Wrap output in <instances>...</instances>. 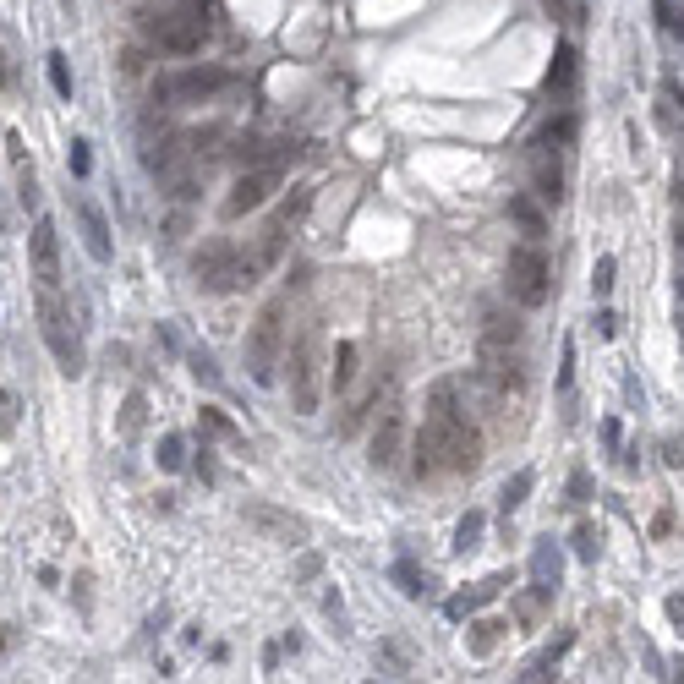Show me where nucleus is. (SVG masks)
I'll list each match as a JSON object with an SVG mask.
<instances>
[{
    "label": "nucleus",
    "mask_w": 684,
    "mask_h": 684,
    "mask_svg": "<svg viewBox=\"0 0 684 684\" xmlns=\"http://www.w3.org/2000/svg\"><path fill=\"white\" fill-rule=\"evenodd\" d=\"M143 33L159 44L165 55H197L208 39L203 17H192V11H176V6H148L143 11Z\"/></svg>",
    "instance_id": "7"
},
{
    "label": "nucleus",
    "mask_w": 684,
    "mask_h": 684,
    "mask_svg": "<svg viewBox=\"0 0 684 684\" xmlns=\"http://www.w3.org/2000/svg\"><path fill=\"white\" fill-rule=\"evenodd\" d=\"M28 258H33V280H39V291H61V236H55L50 219H33Z\"/></svg>",
    "instance_id": "12"
},
{
    "label": "nucleus",
    "mask_w": 684,
    "mask_h": 684,
    "mask_svg": "<svg viewBox=\"0 0 684 684\" xmlns=\"http://www.w3.org/2000/svg\"><path fill=\"white\" fill-rule=\"evenodd\" d=\"M181 466H187V438L165 433L159 438V471H181Z\"/></svg>",
    "instance_id": "21"
},
{
    "label": "nucleus",
    "mask_w": 684,
    "mask_h": 684,
    "mask_svg": "<svg viewBox=\"0 0 684 684\" xmlns=\"http://www.w3.org/2000/svg\"><path fill=\"white\" fill-rule=\"evenodd\" d=\"M192 378H197V384H214V389H219V373H214V362H208V356H192Z\"/></svg>",
    "instance_id": "35"
},
{
    "label": "nucleus",
    "mask_w": 684,
    "mask_h": 684,
    "mask_svg": "<svg viewBox=\"0 0 684 684\" xmlns=\"http://www.w3.org/2000/svg\"><path fill=\"white\" fill-rule=\"evenodd\" d=\"M0 94H17V66H11L6 44H0Z\"/></svg>",
    "instance_id": "32"
},
{
    "label": "nucleus",
    "mask_w": 684,
    "mask_h": 684,
    "mask_svg": "<svg viewBox=\"0 0 684 684\" xmlns=\"http://www.w3.org/2000/svg\"><path fill=\"white\" fill-rule=\"evenodd\" d=\"M575 77H581V55H575V44H559V50H553V66H548V99L570 104L575 99Z\"/></svg>",
    "instance_id": "16"
},
{
    "label": "nucleus",
    "mask_w": 684,
    "mask_h": 684,
    "mask_svg": "<svg viewBox=\"0 0 684 684\" xmlns=\"http://www.w3.org/2000/svg\"><path fill=\"white\" fill-rule=\"evenodd\" d=\"M411 477H433V471H477L482 460V438L477 427H471L466 405H460V384L455 378H444V384H433L427 394V416H422V433L411 438Z\"/></svg>",
    "instance_id": "1"
},
{
    "label": "nucleus",
    "mask_w": 684,
    "mask_h": 684,
    "mask_svg": "<svg viewBox=\"0 0 684 684\" xmlns=\"http://www.w3.org/2000/svg\"><path fill=\"white\" fill-rule=\"evenodd\" d=\"M526 493H531V471H520V477L504 488V498H498V509H504V515H515V509L526 504Z\"/></svg>",
    "instance_id": "27"
},
{
    "label": "nucleus",
    "mask_w": 684,
    "mask_h": 684,
    "mask_svg": "<svg viewBox=\"0 0 684 684\" xmlns=\"http://www.w3.org/2000/svg\"><path fill=\"white\" fill-rule=\"evenodd\" d=\"M121 427H126V433H137V427H143V394H132V400H126V416H121Z\"/></svg>",
    "instance_id": "33"
},
{
    "label": "nucleus",
    "mask_w": 684,
    "mask_h": 684,
    "mask_svg": "<svg viewBox=\"0 0 684 684\" xmlns=\"http://www.w3.org/2000/svg\"><path fill=\"white\" fill-rule=\"evenodd\" d=\"M679 247H684V225H679Z\"/></svg>",
    "instance_id": "40"
},
{
    "label": "nucleus",
    "mask_w": 684,
    "mask_h": 684,
    "mask_svg": "<svg viewBox=\"0 0 684 684\" xmlns=\"http://www.w3.org/2000/svg\"><path fill=\"white\" fill-rule=\"evenodd\" d=\"M247 373H252V384H274V373L285 367V296H274L269 307L252 318V329H247Z\"/></svg>",
    "instance_id": "4"
},
{
    "label": "nucleus",
    "mask_w": 684,
    "mask_h": 684,
    "mask_svg": "<svg viewBox=\"0 0 684 684\" xmlns=\"http://www.w3.org/2000/svg\"><path fill=\"white\" fill-rule=\"evenodd\" d=\"M482 548V515H466L455 526V553H477Z\"/></svg>",
    "instance_id": "24"
},
{
    "label": "nucleus",
    "mask_w": 684,
    "mask_h": 684,
    "mask_svg": "<svg viewBox=\"0 0 684 684\" xmlns=\"http://www.w3.org/2000/svg\"><path fill=\"white\" fill-rule=\"evenodd\" d=\"M39 334L50 345L55 367L66 378H83V340H77V323H72V307L61 301V291H39Z\"/></svg>",
    "instance_id": "5"
},
{
    "label": "nucleus",
    "mask_w": 684,
    "mask_h": 684,
    "mask_svg": "<svg viewBox=\"0 0 684 684\" xmlns=\"http://www.w3.org/2000/svg\"><path fill=\"white\" fill-rule=\"evenodd\" d=\"M11 646H17V624H6V630H0V657H6Z\"/></svg>",
    "instance_id": "38"
},
{
    "label": "nucleus",
    "mask_w": 684,
    "mask_h": 684,
    "mask_svg": "<svg viewBox=\"0 0 684 684\" xmlns=\"http://www.w3.org/2000/svg\"><path fill=\"white\" fill-rule=\"evenodd\" d=\"M307 208H312V192H296V203L274 208V219L263 225L258 247H252V269H258V274H269L274 263L285 258V247H291V236H296V225H301V214H307Z\"/></svg>",
    "instance_id": "9"
},
{
    "label": "nucleus",
    "mask_w": 684,
    "mask_h": 684,
    "mask_svg": "<svg viewBox=\"0 0 684 684\" xmlns=\"http://www.w3.org/2000/svg\"><path fill=\"white\" fill-rule=\"evenodd\" d=\"M367 449H373L367 460H373L378 471H394V466H400V455H405V405L394 400V394L384 400V411H378V422H373V444H367Z\"/></svg>",
    "instance_id": "11"
},
{
    "label": "nucleus",
    "mask_w": 684,
    "mask_h": 684,
    "mask_svg": "<svg viewBox=\"0 0 684 684\" xmlns=\"http://www.w3.org/2000/svg\"><path fill=\"white\" fill-rule=\"evenodd\" d=\"M17 203H22V208H39V176H33V170H22V165H17Z\"/></svg>",
    "instance_id": "30"
},
{
    "label": "nucleus",
    "mask_w": 684,
    "mask_h": 684,
    "mask_svg": "<svg viewBox=\"0 0 684 684\" xmlns=\"http://www.w3.org/2000/svg\"><path fill=\"white\" fill-rule=\"evenodd\" d=\"M668 613H674V619L684 624V597H668Z\"/></svg>",
    "instance_id": "39"
},
{
    "label": "nucleus",
    "mask_w": 684,
    "mask_h": 684,
    "mask_svg": "<svg viewBox=\"0 0 684 684\" xmlns=\"http://www.w3.org/2000/svg\"><path fill=\"white\" fill-rule=\"evenodd\" d=\"M531 192H537L548 208H559L564 197H570V181H564V154H553V148H531Z\"/></svg>",
    "instance_id": "13"
},
{
    "label": "nucleus",
    "mask_w": 684,
    "mask_h": 684,
    "mask_svg": "<svg viewBox=\"0 0 684 684\" xmlns=\"http://www.w3.org/2000/svg\"><path fill=\"white\" fill-rule=\"evenodd\" d=\"M72 214H77V230H83L88 258H94V263H110V252H115V247H110V219L99 214V203L77 192V197H72Z\"/></svg>",
    "instance_id": "14"
},
{
    "label": "nucleus",
    "mask_w": 684,
    "mask_h": 684,
    "mask_svg": "<svg viewBox=\"0 0 684 684\" xmlns=\"http://www.w3.org/2000/svg\"><path fill=\"white\" fill-rule=\"evenodd\" d=\"M285 362H291V411L312 416L323 389H329V378H323V334L307 329L296 345H285Z\"/></svg>",
    "instance_id": "6"
},
{
    "label": "nucleus",
    "mask_w": 684,
    "mask_h": 684,
    "mask_svg": "<svg viewBox=\"0 0 684 684\" xmlns=\"http://www.w3.org/2000/svg\"><path fill=\"white\" fill-rule=\"evenodd\" d=\"M498 591H504V575H493V581H482L477 591H466V597H455L449 602V619H466V613H477L482 602H493Z\"/></svg>",
    "instance_id": "19"
},
{
    "label": "nucleus",
    "mask_w": 684,
    "mask_h": 684,
    "mask_svg": "<svg viewBox=\"0 0 684 684\" xmlns=\"http://www.w3.org/2000/svg\"><path fill=\"white\" fill-rule=\"evenodd\" d=\"M394 581H400V591L405 597H427V570H411V564H394Z\"/></svg>",
    "instance_id": "26"
},
{
    "label": "nucleus",
    "mask_w": 684,
    "mask_h": 684,
    "mask_svg": "<svg viewBox=\"0 0 684 684\" xmlns=\"http://www.w3.org/2000/svg\"><path fill=\"white\" fill-rule=\"evenodd\" d=\"M542 6H548V17L564 22V28H581L586 22V0H542Z\"/></svg>",
    "instance_id": "23"
},
{
    "label": "nucleus",
    "mask_w": 684,
    "mask_h": 684,
    "mask_svg": "<svg viewBox=\"0 0 684 684\" xmlns=\"http://www.w3.org/2000/svg\"><path fill=\"white\" fill-rule=\"evenodd\" d=\"M559 394H564V400L575 394V351H564V367H559Z\"/></svg>",
    "instance_id": "34"
},
{
    "label": "nucleus",
    "mask_w": 684,
    "mask_h": 684,
    "mask_svg": "<svg viewBox=\"0 0 684 684\" xmlns=\"http://www.w3.org/2000/svg\"><path fill=\"white\" fill-rule=\"evenodd\" d=\"M230 88V72L225 66H181V72H170V77H159L154 83V104L165 99V104H203V99H214V94H225Z\"/></svg>",
    "instance_id": "8"
},
{
    "label": "nucleus",
    "mask_w": 684,
    "mask_h": 684,
    "mask_svg": "<svg viewBox=\"0 0 684 684\" xmlns=\"http://www.w3.org/2000/svg\"><path fill=\"white\" fill-rule=\"evenodd\" d=\"M362 351H356V340H340L334 345V367H329V389L334 394H351L356 389V378H362Z\"/></svg>",
    "instance_id": "18"
},
{
    "label": "nucleus",
    "mask_w": 684,
    "mask_h": 684,
    "mask_svg": "<svg viewBox=\"0 0 684 684\" xmlns=\"http://www.w3.org/2000/svg\"><path fill=\"white\" fill-rule=\"evenodd\" d=\"M509 219L526 230V241H542V236H548V208H542L537 192H515V197H509Z\"/></svg>",
    "instance_id": "17"
},
{
    "label": "nucleus",
    "mask_w": 684,
    "mask_h": 684,
    "mask_svg": "<svg viewBox=\"0 0 684 684\" xmlns=\"http://www.w3.org/2000/svg\"><path fill=\"white\" fill-rule=\"evenodd\" d=\"M192 280H197V291L225 296V291H236V285H252L258 269H252V252H241L230 236H214L192 252Z\"/></svg>",
    "instance_id": "2"
},
{
    "label": "nucleus",
    "mask_w": 684,
    "mask_h": 684,
    "mask_svg": "<svg viewBox=\"0 0 684 684\" xmlns=\"http://www.w3.org/2000/svg\"><path fill=\"white\" fill-rule=\"evenodd\" d=\"M66 170H72L77 181H88V170H94V154H88L83 137H72V154H66Z\"/></svg>",
    "instance_id": "29"
},
{
    "label": "nucleus",
    "mask_w": 684,
    "mask_h": 684,
    "mask_svg": "<svg viewBox=\"0 0 684 684\" xmlns=\"http://www.w3.org/2000/svg\"><path fill=\"white\" fill-rule=\"evenodd\" d=\"M498 641H504V624H498V619H482L477 630H471V657H488Z\"/></svg>",
    "instance_id": "22"
},
{
    "label": "nucleus",
    "mask_w": 684,
    "mask_h": 684,
    "mask_svg": "<svg viewBox=\"0 0 684 684\" xmlns=\"http://www.w3.org/2000/svg\"><path fill=\"white\" fill-rule=\"evenodd\" d=\"M504 291H509L515 307H526V312L548 307V296H553V263H548V252H542V241H520V247L509 252Z\"/></svg>",
    "instance_id": "3"
},
{
    "label": "nucleus",
    "mask_w": 684,
    "mask_h": 684,
    "mask_svg": "<svg viewBox=\"0 0 684 684\" xmlns=\"http://www.w3.org/2000/svg\"><path fill=\"white\" fill-rule=\"evenodd\" d=\"M597 334H602V340H613V334H619V318H613V312H608V307H602V312H597Z\"/></svg>",
    "instance_id": "37"
},
{
    "label": "nucleus",
    "mask_w": 684,
    "mask_h": 684,
    "mask_svg": "<svg viewBox=\"0 0 684 684\" xmlns=\"http://www.w3.org/2000/svg\"><path fill=\"white\" fill-rule=\"evenodd\" d=\"M384 657L394 663V674H405V668H411V652H405L400 641H389V646H384Z\"/></svg>",
    "instance_id": "36"
},
{
    "label": "nucleus",
    "mask_w": 684,
    "mask_h": 684,
    "mask_svg": "<svg viewBox=\"0 0 684 684\" xmlns=\"http://www.w3.org/2000/svg\"><path fill=\"white\" fill-rule=\"evenodd\" d=\"M44 72H50V88H55V94L72 99V66H66V55H61V50L44 55Z\"/></svg>",
    "instance_id": "20"
},
{
    "label": "nucleus",
    "mask_w": 684,
    "mask_h": 684,
    "mask_svg": "<svg viewBox=\"0 0 684 684\" xmlns=\"http://www.w3.org/2000/svg\"><path fill=\"white\" fill-rule=\"evenodd\" d=\"M280 176H285L280 165H252V170H241V176L230 181V192H225V219L258 214V208L274 197V187H280Z\"/></svg>",
    "instance_id": "10"
},
{
    "label": "nucleus",
    "mask_w": 684,
    "mask_h": 684,
    "mask_svg": "<svg viewBox=\"0 0 684 684\" xmlns=\"http://www.w3.org/2000/svg\"><path fill=\"white\" fill-rule=\"evenodd\" d=\"M575 132H581V121H575V104H553V115L537 126L531 148H553V154H570V148H575Z\"/></svg>",
    "instance_id": "15"
},
{
    "label": "nucleus",
    "mask_w": 684,
    "mask_h": 684,
    "mask_svg": "<svg viewBox=\"0 0 684 684\" xmlns=\"http://www.w3.org/2000/svg\"><path fill=\"white\" fill-rule=\"evenodd\" d=\"M203 427H208L214 438H225V444H241V433H236V427H230L219 411H203Z\"/></svg>",
    "instance_id": "31"
},
{
    "label": "nucleus",
    "mask_w": 684,
    "mask_h": 684,
    "mask_svg": "<svg viewBox=\"0 0 684 684\" xmlns=\"http://www.w3.org/2000/svg\"><path fill=\"white\" fill-rule=\"evenodd\" d=\"M247 515L252 520H258V526H269V531H280V537H301V526H296V520H285V515H274V509H247Z\"/></svg>",
    "instance_id": "28"
},
{
    "label": "nucleus",
    "mask_w": 684,
    "mask_h": 684,
    "mask_svg": "<svg viewBox=\"0 0 684 684\" xmlns=\"http://www.w3.org/2000/svg\"><path fill=\"white\" fill-rule=\"evenodd\" d=\"M613 274H619V258H613V252H602L597 269H591V291H597V296H613Z\"/></svg>",
    "instance_id": "25"
}]
</instances>
